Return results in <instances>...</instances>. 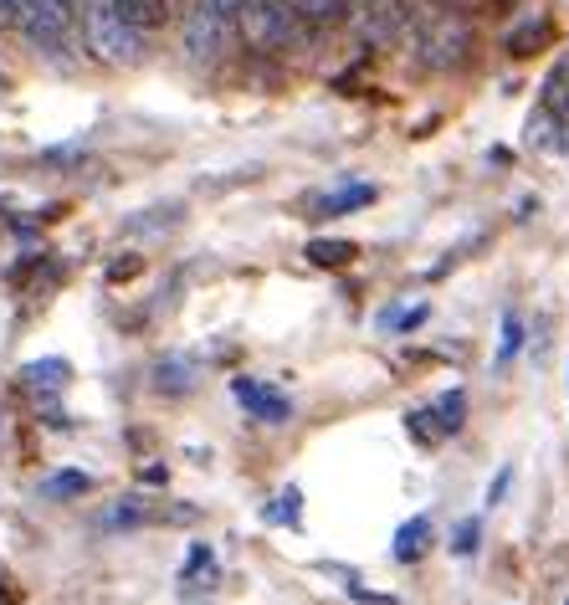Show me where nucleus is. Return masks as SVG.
<instances>
[{"label": "nucleus", "mask_w": 569, "mask_h": 605, "mask_svg": "<svg viewBox=\"0 0 569 605\" xmlns=\"http://www.w3.org/2000/svg\"><path fill=\"white\" fill-rule=\"evenodd\" d=\"M83 36H88V46L103 62H139V52H144V31L129 26L108 0H88V11H83Z\"/></svg>", "instance_id": "nucleus-1"}, {"label": "nucleus", "mask_w": 569, "mask_h": 605, "mask_svg": "<svg viewBox=\"0 0 569 605\" xmlns=\"http://www.w3.org/2000/svg\"><path fill=\"white\" fill-rule=\"evenodd\" d=\"M237 21L256 52H277V46H287L303 26V15L293 11V0H247Z\"/></svg>", "instance_id": "nucleus-2"}, {"label": "nucleus", "mask_w": 569, "mask_h": 605, "mask_svg": "<svg viewBox=\"0 0 569 605\" xmlns=\"http://www.w3.org/2000/svg\"><path fill=\"white\" fill-rule=\"evenodd\" d=\"M467 46H472V26H467L462 15H431V21H420L416 31V62L420 67H457L467 57Z\"/></svg>", "instance_id": "nucleus-3"}, {"label": "nucleus", "mask_w": 569, "mask_h": 605, "mask_svg": "<svg viewBox=\"0 0 569 605\" xmlns=\"http://www.w3.org/2000/svg\"><path fill=\"white\" fill-rule=\"evenodd\" d=\"M15 26L46 52H62L73 36V0H15Z\"/></svg>", "instance_id": "nucleus-4"}, {"label": "nucleus", "mask_w": 569, "mask_h": 605, "mask_svg": "<svg viewBox=\"0 0 569 605\" xmlns=\"http://www.w3.org/2000/svg\"><path fill=\"white\" fill-rule=\"evenodd\" d=\"M226 36H231V21L221 11H210L206 0H195V11L185 15V57L216 62L226 52Z\"/></svg>", "instance_id": "nucleus-5"}, {"label": "nucleus", "mask_w": 569, "mask_h": 605, "mask_svg": "<svg viewBox=\"0 0 569 605\" xmlns=\"http://www.w3.org/2000/svg\"><path fill=\"white\" fill-rule=\"evenodd\" d=\"M231 396H237V406H247L256 421H267V426H283L287 415H293L283 390H272V385H262V380H247V375L231 380Z\"/></svg>", "instance_id": "nucleus-6"}, {"label": "nucleus", "mask_w": 569, "mask_h": 605, "mask_svg": "<svg viewBox=\"0 0 569 605\" xmlns=\"http://www.w3.org/2000/svg\"><path fill=\"white\" fill-rule=\"evenodd\" d=\"M67 380H73V365H67V359H36V365L21 369V385H26L31 396H57Z\"/></svg>", "instance_id": "nucleus-7"}, {"label": "nucleus", "mask_w": 569, "mask_h": 605, "mask_svg": "<svg viewBox=\"0 0 569 605\" xmlns=\"http://www.w3.org/2000/svg\"><path fill=\"white\" fill-rule=\"evenodd\" d=\"M108 6H113L134 31H160L169 21V0H108Z\"/></svg>", "instance_id": "nucleus-8"}, {"label": "nucleus", "mask_w": 569, "mask_h": 605, "mask_svg": "<svg viewBox=\"0 0 569 605\" xmlns=\"http://www.w3.org/2000/svg\"><path fill=\"white\" fill-rule=\"evenodd\" d=\"M370 201H375V185H339V191L318 195L314 210H318V216H349V210L370 206Z\"/></svg>", "instance_id": "nucleus-9"}, {"label": "nucleus", "mask_w": 569, "mask_h": 605, "mask_svg": "<svg viewBox=\"0 0 569 605\" xmlns=\"http://www.w3.org/2000/svg\"><path fill=\"white\" fill-rule=\"evenodd\" d=\"M549 36H555V21H549V15H528L524 26L508 31V52H513V57H534Z\"/></svg>", "instance_id": "nucleus-10"}, {"label": "nucleus", "mask_w": 569, "mask_h": 605, "mask_svg": "<svg viewBox=\"0 0 569 605\" xmlns=\"http://www.w3.org/2000/svg\"><path fill=\"white\" fill-rule=\"evenodd\" d=\"M426 544H431V518L420 514V518H411V523H405L401 533H395V560H420V554H426Z\"/></svg>", "instance_id": "nucleus-11"}, {"label": "nucleus", "mask_w": 569, "mask_h": 605, "mask_svg": "<svg viewBox=\"0 0 569 605\" xmlns=\"http://www.w3.org/2000/svg\"><path fill=\"white\" fill-rule=\"evenodd\" d=\"M154 390H165V396L195 390V365L190 359H165V365H154Z\"/></svg>", "instance_id": "nucleus-12"}, {"label": "nucleus", "mask_w": 569, "mask_h": 605, "mask_svg": "<svg viewBox=\"0 0 569 605\" xmlns=\"http://www.w3.org/2000/svg\"><path fill=\"white\" fill-rule=\"evenodd\" d=\"M88 487H92L88 473H52V477H42V498L46 503H67V498H83Z\"/></svg>", "instance_id": "nucleus-13"}, {"label": "nucleus", "mask_w": 569, "mask_h": 605, "mask_svg": "<svg viewBox=\"0 0 569 605\" xmlns=\"http://www.w3.org/2000/svg\"><path fill=\"white\" fill-rule=\"evenodd\" d=\"M544 108H549L559 123H569V57L559 62L555 73H549V83H544Z\"/></svg>", "instance_id": "nucleus-14"}, {"label": "nucleus", "mask_w": 569, "mask_h": 605, "mask_svg": "<svg viewBox=\"0 0 569 605\" xmlns=\"http://www.w3.org/2000/svg\"><path fill=\"white\" fill-rule=\"evenodd\" d=\"M314 267H344L349 257H354V241H339V237H318L308 241V251H303Z\"/></svg>", "instance_id": "nucleus-15"}, {"label": "nucleus", "mask_w": 569, "mask_h": 605, "mask_svg": "<svg viewBox=\"0 0 569 605\" xmlns=\"http://www.w3.org/2000/svg\"><path fill=\"white\" fill-rule=\"evenodd\" d=\"M293 11H298L308 26H333V21H344L349 0H293Z\"/></svg>", "instance_id": "nucleus-16"}, {"label": "nucleus", "mask_w": 569, "mask_h": 605, "mask_svg": "<svg viewBox=\"0 0 569 605\" xmlns=\"http://www.w3.org/2000/svg\"><path fill=\"white\" fill-rule=\"evenodd\" d=\"M518 349H524V324L508 313V318H503V344H497V365H508Z\"/></svg>", "instance_id": "nucleus-17"}, {"label": "nucleus", "mask_w": 569, "mask_h": 605, "mask_svg": "<svg viewBox=\"0 0 569 605\" xmlns=\"http://www.w3.org/2000/svg\"><path fill=\"white\" fill-rule=\"evenodd\" d=\"M478 539H482V523L478 518H462V523H457V539H451V549H457V554H478Z\"/></svg>", "instance_id": "nucleus-18"}, {"label": "nucleus", "mask_w": 569, "mask_h": 605, "mask_svg": "<svg viewBox=\"0 0 569 605\" xmlns=\"http://www.w3.org/2000/svg\"><path fill=\"white\" fill-rule=\"evenodd\" d=\"M119 523H144V508H139V498H123L119 508H108V514H103V529H119Z\"/></svg>", "instance_id": "nucleus-19"}, {"label": "nucleus", "mask_w": 569, "mask_h": 605, "mask_svg": "<svg viewBox=\"0 0 569 605\" xmlns=\"http://www.w3.org/2000/svg\"><path fill=\"white\" fill-rule=\"evenodd\" d=\"M267 518H287V523H298V487H287L283 498L267 508Z\"/></svg>", "instance_id": "nucleus-20"}, {"label": "nucleus", "mask_w": 569, "mask_h": 605, "mask_svg": "<svg viewBox=\"0 0 569 605\" xmlns=\"http://www.w3.org/2000/svg\"><path fill=\"white\" fill-rule=\"evenodd\" d=\"M426 318V309H405V313H385V328H416Z\"/></svg>", "instance_id": "nucleus-21"}, {"label": "nucleus", "mask_w": 569, "mask_h": 605, "mask_svg": "<svg viewBox=\"0 0 569 605\" xmlns=\"http://www.w3.org/2000/svg\"><path fill=\"white\" fill-rule=\"evenodd\" d=\"M206 6H210V11H221L226 21H237V15H241V6H247V0H206Z\"/></svg>", "instance_id": "nucleus-22"}, {"label": "nucleus", "mask_w": 569, "mask_h": 605, "mask_svg": "<svg viewBox=\"0 0 569 605\" xmlns=\"http://www.w3.org/2000/svg\"><path fill=\"white\" fill-rule=\"evenodd\" d=\"M508 477H513V473H508V467H503V473H497V483L488 487V503H497V498H503V487H508Z\"/></svg>", "instance_id": "nucleus-23"}, {"label": "nucleus", "mask_w": 569, "mask_h": 605, "mask_svg": "<svg viewBox=\"0 0 569 605\" xmlns=\"http://www.w3.org/2000/svg\"><path fill=\"white\" fill-rule=\"evenodd\" d=\"M0 26H15V0H0Z\"/></svg>", "instance_id": "nucleus-24"}, {"label": "nucleus", "mask_w": 569, "mask_h": 605, "mask_svg": "<svg viewBox=\"0 0 569 605\" xmlns=\"http://www.w3.org/2000/svg\"><path fill=\"white\" fill-rule=\"evenodd\" d=\"M73 6H77V0H73Z\"/></svg>", "instance_id": "nucleus-25"}]
</instances>
